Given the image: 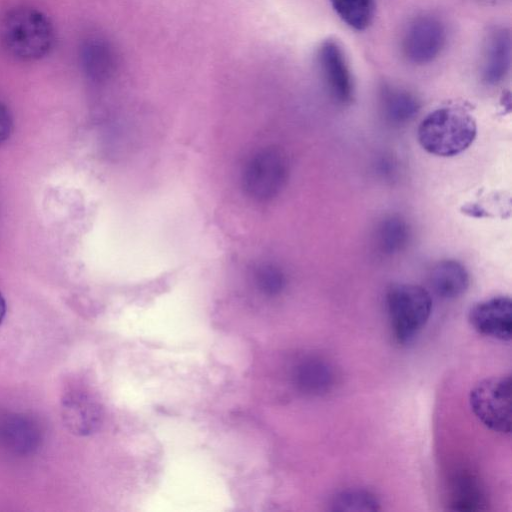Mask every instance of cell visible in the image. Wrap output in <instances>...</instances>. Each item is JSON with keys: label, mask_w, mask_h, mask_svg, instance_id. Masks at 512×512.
<instances>
[{"label": "cell", "mask_w": 512, "mask_h": 512, "mask_svg": "<svg viewBox=\"0 0 512 512\" xmlns=\"http://www.w3.org/2000/svg\"><path fill=\"white\" fill-rule=\"evenodd\" d=\"M317 64L331 97L342 105L350 103L354 81L342 46L333 39L324 40L317 50Z\"/></svg>", "instance_id": "7"}, {"label": "cell", "mask_w": 512, "mask_h": 512, "mask_svg": "<svg viewBox=\"0 0 512 512\" xmlns=\"http://www.w3.org/2000/svg\"><path fill=\"white\" fill-rule=\"evenodd\" d=\"M471 326L480 334L510 341L512 336V302L508 296H496L475 304L469 312Z\"/></svg>", "instance_id": "8"}, {"label": "cell", "mask_w": 512, "mask_h": 512, "mask_svg": "<svg viewBox=\"0 0 512 512\" xmlns=\"http://www.w3.org/2000/svg\"><path fill=\"white\" fill-rule=\"evenodd\" d=\"M334 511H378V497L366 489H347L338 493L332 500Z\"/></svg>", "instance_id": "17"}, {"label": "cell", "mask_w": 512, "mask_h": 512, "mask_svg": "<svg viewBox=\"0 0 512 512\" xmlns=\"http://www.w3.org/2000/svg\"><path fill=\"white\" fill-rule=\"evenodd\" d=\"M110 52L101 41L90 40L81 50V62L85 73L93 79H101L110 70Z\"/></svg>", "instance_id": "16"}, {"label": "cell", "mask_w": 512, "mask_h": 512, "mask_svg": "<svg viewBox=\"0 0 512 512\" xmlns=\"http://www.w3.org/2000/svg\"><path fill=\"white\" fill-rule=\"evenodd\" d=\"M337 16L350 28H368L375 15L374 0H329Z\"/></svg>", "instance_id": "14"}, {"label": "cell", "mask_w": 512, "mask_h": 512, "mask_svg": "<svg viewBox=\"0 0 512 512\" xmlns=\"http://www.w3.org/2000/svg\"><path fill=\"white\" fill-rule=\"evenodd\" d=\"M463 211L473 217H484L487 215L485 209L477 204H468L463 207Z\"/></svg>", "instance_id": "22"}, {"label": "cell", "mask_w": 512, "mask_h": 512, "mask_svg": "<svg viewBox=\"0 0 512 512\" xmlns=\"http://www.w3.org/2000/svg\"><path fill=\"white\" fill-rule=\"evenodd\" d=\"M476 134V120L461 104H448L431 111L417 131L421 147L441 157L462 153L473 143Z\"/></svg>", "instance_id": "1"}, {"label": "cell", "mask_w": 512, "mask_h": 512, "mask_svg": "<svg viewBox=\"0 0 512 512\" xmlns=\"http://www.w3.org/2000/svg\"><path fill=\"white\" fill-rule=\"evenodd\" d=\"M380 102L385 118L393 124L409 122L420 110L416 95L398 86L384 85L380 92Z\"/></svg>", "instance_id": "11"}, {"label": "cell", "mask_w": 512, "mask_h": 512, "mask_svg": "<svg viewBox=\"0 0 512 512\" xmlns=\"http://www.w3.org/2000/svg\"><path fill=\"white\" fill-rule=\"evenodd\" d=\"M386 308L394 339L410 342L425 326L432 312V298L415 284L392 285L386 293Z\"/></svg>", "instance_id": "3"}, {"label": "cell", "mask_w": 512, "mask_h": 512, "mask_svg": "<svg viewBox=\"0 0 512 512\" xmlns=\"http://www.w3.org/2000/svg\"><path fill=\"white\" fill-rule=\"evenodd\" d=\"M256 283L265 295L279 294L285 285V278L280 269L273 265H263L256 272Z\"/></svg>", "instance_id": "20"}, {"label": "cell", "mask_w": 512, "mask_h": 512, "mask_svg": "<svg viewBox=\"0 0 512 512\" xmlns=\"http://www.w3.org/2000/svg\"><path fill=\"white\" fill-rule=\"evenodd\" d=\"M4 435L8 443L21 450L31 449L37 441L35 428L30 422L21 418L8 422L4 429Z\"/></svg>", "instance_id": "19"}, {"label": "cell", "mask_w": 512, "mask_h": 512, "mask_svg": "<svg viewBox=\"0 0 512 512\" xmlns=\"http://www.w3.org/2000/svg\"><path fill=\"white\" fill-rule=\"evenodd\" d=\"M64 419L72 431L89 434L100 422V410L96 403L85 396H73L64 402Z\"/></svg>", "instance_id": "13"}, {"label": "cell", "mask_w": 512, "mask_h": 512, "mask_svg": "<svg viewBox=\"0 0 512 512\" xmlns=\"http://www.w3.org/2000/svg\"><path fill=\"white\" fill-rule=\"evenodd\" d=\"M469 283L468 271L456 260H442L430 273L431 288L442 299H455L461 296L468 289Z\"/></svg>", "instance_id": "10"}, {"label": "cell", "mask_w": 512, "mask_h": 512, "mask_svg": "<svg viewBox=\"0 0 512 512\" xmlns=\"http://www.w3.org/2000/svg\"><path fill=\"white\" fill-rule=\"evenodd\" d=\"M294 381L302 392L319 395L331 388L334 374L329 364L320 359L310 358L296 366Z\"/></svg>", "instance_id": "12"}, {"label": "cell", "mask_w": 512, "mask_h": 512, "mask_svg": "<svg viewBox=\"0 0 512 512\" xmlns=\"http://www.w3.org/2000/svg\"><path fill=\"white\" fill-rule=\"evenodd\" d=\"M511 385L510 375L493 376L481 380L470 391L471 410L493 432H511Z\"/></svg>", "instance_id": "4"}, {"label": "cell", "mask_w": 512, "mask_h": 512, "mask_svg": "<svg viewBox=\"0 0 512 512\" xmlns=\"http://www.w3.org/2000/svg\"><path fill=\"white\" fill-rule=\"evenodd\" d=\"M56 40L51 20L32 7L8 11L0 24V41L5 51L22 61H36L47 56Z\"/></svg>", "instance_id": "2"}, {"label": "cell", "mask_w": 512, "mask_h": 512, "mask_svg": "<svg viewBox=\"0 0 512 512\" xmlns=\"http://www.w3.org/2000/svg\"><path fill=\"white\" fill-rule=\"evenodd\" d=\"M512 43L507 27L495 26L484 38L481 78L487 85H497L508 75L511 68Z\"/></svg>", "instance_id": "9"}, {"label": "cell", "mask_w": 512, "mask_h": 512, "mask_svg": "<svg viewBox=\"0 0 512 512\" xmlns=\"http://www.w3.org/2000/svg\"><path fill=\"white\" fill-rule=\"evenodd\" d=\"M13 122L6 105L0 101V144L5 142L12 132Z\"/></svg>", "instance_id": "21"}, {"label": "cell", "mask_w": 512, "mask_h": 512, "mask_svg": "<svg viewBox=\"0 0 512 512\" xmlns=\"http://www.w3.org/2000/svg\"><path fill=\"white\" fill-rule=\"evenodd\" d=\"M289 164L285 154L277 148H266L256 153L243 173V186L249 196L266 201L275 197L284 187Z\"/></svg>", "instance_id": "5"}, {"label": "cell", "mask_w": 512, "mask_h": 512, "mask_svg": "<svg viewBox=\"0 0 512 512\" xmlns=\"http://www.w3.org/2000/svg\"><path fill=\"white\" fill-rule=\"evenodd\" d=\"M452 506L455 510L473 511L481 509L483 496L477 483L471 478H461L453 487Z\"/></svg>", "instance_id": "18"}, {"label": "cell", "mask_w": 512, "mask_h": 512, "mask_svg": "<svg viewBox=\"0 0 512 512\" xmlns=\"http://www.w3.org/2000/svg\"><path fill=\"white\" fill-rule=\"evenodd\" d=\"M410 228L408 223L398 215L386 217L377 229V244L387 255L400 252L408 243Z\"/></svg>", "instance_id": "15"}, {"label": "cell", "mask_w": 512, "mask_h": 512, "mask_svg": "<svg viewBox=\"0 0 512 512\" xmlns=\"http://www.w3.org/2000/svg\"><path fill=\"white\" fill-rule=\"evenodd\" d=\"M5 313H6V304H5V300L2 296V294L0 293V324L2 323L4 317H5Z\"/></svg>", "instance_id": "23"}, {"label": "cell", "mask_w": 512, "mask_h": 512, "mask_svg": "<svg viewBox=\"0 0 512 512\" xmlns=\"http://www.w3.org/2000/svg\"><path fill=\"white\" fill-rule=\"evenodd\" d=\"M446 41V26L440 18L432 14L418 15L404 31L402 53L410 63L426 65L439 56Z\"/></svg>", "instance_id": "6"}]
</instances>
